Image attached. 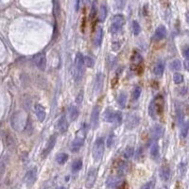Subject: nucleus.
<instances>
[{
	"instance_id": "nucleus-32",
	"label": "nucleus",
	"mask_w": 189,
	"mask_h": 189,
	"mask_svg": "<svg viewBox=\"0 0 189 189\" xmlns=\"http://www.w3.org/2000/svg\"><path fill=\"white\" fill-rule=\"evenodd\" d=\"M118 178H116V177H109L107 181H106V184H107V186L110 187V188H114L115 187L117 184H118Z\"/></svg>"
},
{
	"instance_id": "nucleus-12",
	"label": "nucleus",
	"mask_w": 189,
	"mask_h": 189,
	"mask_svg": "<svg viewBox=\"0 0 189 189\" xmlns=\"http://www.w3.org/2000/svg\"><path fill=\"white\" fill-rule=\"evenodd\" d=\"M56 140H57V135H56V134H53V135H51V136H50V138H49L48 141H47V146H45L44 149L43 151V153H42L43 158H45V157H47V156L51 152V151H52V149H53V148L55 147Z\"/></svg>"
},
{
	"instance_id": "nucleus-28",
	"label": "nucleus",
	"mask_w": 189,
	"mask_h": 189,
	"mask_svg": "<svg viewBox=\"0 0 189 189\" xmlns=\"http://www.w3.org/2000/svg\"><path fill=\"white\" fill-rule=\"evenodd\" d=\"M107 6L105 4H102L99 8V21L103 22L107 17Z\"/></svg>"
},
{
	"instance_id": "nucleus-14",
	"label": "nucleus",
	"mask_w": 189,
	"mask_h": 189,
	"mask_svg": "<svg viewBox=\"0 0 189 189\" xmlns=\"http://www.w3.org/2000/svg\"><path fill=\"white\" fill-rule=\"evenodd\" d=\"M165 133V129L161 125H155L151 129V136L153 140H158L160 139Z\"/></svg>"
},
{
	"instance_id": "nucleus-35",
	"label": "nucleus",
	"mask_w": 189,
	"mask_h": 189,
	"mask_svg": "<svg viewBox=\"0 0 189 189\" xmlns=\"http://www.w3.org/2000/svg\"><path fill=\"white\" fill-rule=\"evenodd\" d=\"M169 67H170V69L172 71H178L181 67V63L179 60H174L170 62V64H169Z\"/></svg>"
},
{
	"instance_id": "nucleus-1",
	"label": "nucleus",
	"mask_w": 189,
	"mask_h": 189,
	"mask_svg": "<svg viewBox=\"0 0 189 189\" xmlns=\"http://www.w3.org/2000/svg\"><path fill=\"white\" fill-rule=\"evenodd\" d=\"M165 108V100L164 97L161 95L156 96L148 106V114L153 119H157L158 116H160L164 113Z\"/></svg>"
},
{
	"instance_id": "nucleus-13",
	"label": "nucleus",
	"mask_w": 189,
	"mask_h": 189,
	"mask_svg": "<svg viewBox=\"0 0 189 189\" xmlns=\"http://www.w3.org/2000/svg\"><path fill=\"white\" fill-rule=\"evenodd\" d=\"M139 122H140L139 116L136 115L135 114H132L128 116L126 121V127L129 130H133L139 125Z\"/></svg>"
},
{
	"instance_id": "nucleus-11",
	"label": "nucleus",
	"mask_w": 189,
	"mask_h": 189,
	"mask_svg": "<svg viewBox=\"0 0 189 189\" xmlns=\"http://www.w3.org/2000/svg\"><path fill=\"white\" fill-rule=\"evenodd\" d=\"M141 64H143V57L139 52L134 51L131 57V68L136 70Z\"/></svg>"
},
{
	"instance_id": "nucleus-31",
	"label": "nucleus",
	"mask_w": 189,
	"mask_h": 189,
	"mask_svg": "<svg viewBox=\"0 0 189 189\" xmlns=\"http://www.w3.org/2000/svg\"><path fill=\"white\" fill-rule=\"evenodd\" d=\"M114 111L111 110V109H107L103 114V120L111 123L112 118H113V115H114Z\"/></svg>"
},
{
	"instance_id": "nucleus-10",
	"label": "nucleus",
	"mask_w": 189,
	"mask_h": 189,
	"mask_svg": "<svg viewBox=\"0 0 189 189\" xmlns=\"http://www.w3.org/2000/svg\"><path fill=\"white\" fill-rule=\"evenodd\" d=\"M36 179H37V168L32 167L28 171L27 175H26V184L29 187L32 186L35 184Z\"/></svg>"
},
{
	"instance_id": "nucleus-25",
	"label": "nucleus",
	"mask_w": 189,
	"mask_h": 189,
	"mask_svg": "<svg viewBox=\"0 0 189 189\" xmlns=\"http://www.w3.org/2000/svg\"><path fill=\"white\" fill-rule=\"evenodd\" d=\"M127 170H128V165H127V163L123 162V161H119L118 164L116 165L117 174H118L119 176L125 175L127 173Z\"/></svg>"
},
{
	"instance_id": "nucleus-37",
	"label": "nucleus",
	"mask_w": 189,
	"mask_h": 189,
	"mask_svg": "<svg viewBox=\"0 0 189 189\" xmlns=\"http://www.w3.org/2000/svg\"><path fill=\"white\" fill-rule=\"evenodd\" d=\"M84 64L86 66V67L88 68H92L95 66V61L92 57L90 56H85L84 57Z\"/></svg>"
},
{
	"instance_id": "nucleus-18",
	"label": "nucleus",
	"mask_w": 189,
	"mask_h": 189,
	"mask_svg": "<svg viewBox=\"0 0 189 189\" xmlns=\"http://www.w3.org/2000/svg\"><path fill=\"white\" fill-rule=\"evenodd\" d=\"M102 40H103V29H102V28L99 27L96 29V30L95 32V35H94V44L97 47H100Z\"/></svg>"
},
{
	"instance_id": "nucleus-44",
	"label": "nucleus",
	"mask_w": 189,
	"mask_h": 189,
	"mask_svg": "<svg viewBox=\"0 0 189 189\" xmlns=\"http://www.w3.org/2000/svg\"><path fill=\"white\" fill-rule=\"evenodd\" d=\"M184 56L185 57L186 60H189V47H186L184 50Z\"/></svg>"
},
{
	"instance_id": "nucleus-4",
	"label": "nucleus",
	"mask_w": 189,
	"mask_h": 189,
	"mask_svg": "<svg viewBox=\"0 0 189 189\" xmlns=\"http://www.w3.org/2000/svg\"><path fill=\"white\" fill-rule=\"evenodd\" d=\"M104 148H105V144H104L103 138H97L95 142L93 147V158L96 162H99L102 159V156L104 153Z\"/></svg>"
},
{
	"instance_id": "nucleus-6",
	"label": "nucleus",
	"mask_w": 189,
	"mask_h": 189,
	"mask_svg": "<svg viewBox=\"0 0 189 189\" xmlns=\"http://www.w3.org/2000/svg\"><path fill=\"white\" fill-rule=\"evenodd\" d=\"M97 178V168L92 167L89 169V171L86 176L85 180V187L87 189H92L96 184V181Z\"/></svg>"
},
{
	"instance_id": "nucleus-20",
	"label": "nucleus",
	"mask_w": 189,
	"mask_h": 189,
	"mask_svg": "<svg viewBox=\"0 0 189 189\" xmlns=\"http://www.w3.org/2000/svg\"><path fill=\"white\" fill-rule=\"evenodd\" d=\"M160 177L164 181H168L169 178H170V168H169V166L167 165H164V166H161Z\"/></svg>"
},
{
	"instance_id": "nucleus-15",
	"label": "nucleus",
	"mask_w": 189,
	"mask_h": 189,
	"mask_svg": "<svg viewBox=\"0 0 189 189\" xmlns=\"http://www.w3.org/2000/svg\"><path fill=\"white\" fill-rule=\"evenodd\" d=\"M83 144H84V136L78 135L77 137L73 140L72 144H71V151L74 152V153L78 152L82 148Z\"/></svg>"
},
{
	"instance_id": "nucleus-39",
	"label": "nucleus",
	"mask_w": 189,
	"mask_h": 189,
	"mask_svg": "<svg viewBox=\"0 0 189 189\" xmlns=\"http://www.w3.org/2000/svg\"><path fill=\"white\" fill-rule=\"evenodd\" d=\"M173 81L176 84L181 83L182 81H184V76H182L181 74H180V73H175L173 75Z\"/></svg>"
},
{
	"instance_id": "nucleus-8",
	"label": "nucleus",
	"mask_w": 189,
	"mask_h": 189,
	"mask_svg": "<svg viewBox=\"0 0 189 189\" xmlns=\"http://www.w3.org/2000/svg\"><path fill=\"white\" fill-rule=\"evenodd\" d=\"M99 114H100V106L96 105L93 107L92 113H91V125L93 129L96 130L99 126Z\"/></svg>"
},
{
	"instance_id": "nucleus-2",
	"label": "nucleus",
	"mask_w": 189,
	"mask_h": 189,
	"mask_svg": "<svg viewBox=\"0 0 189 189\" xmlns=\"http://www.w3.org/2000/svg\"><path fill=\"white\" fill-rule=\"evenodd\" d=\"M84 57L81 53L78 52L76 58H75V62H74V67H73V77L76 82H80L82 80L83 73H84Z\"/></svg>"
},
{
	"instance_id": "nucleus-30",
	"label": "nucleus",
	"mask_w": 189,
	"mask_h": 189,
	"mask_svg": "<svg viewBox=\"0 0 189 189\" xmlns=\"http://www.w3.org/2000/svg\"><path fill=\"white\" fill-rule=\"evenodd\" d=\"M188 132H189V121H185L184 123H182L181 128V137L182 138L186 137Z\"/></svg>"
},
{
	"instance_id": "nucleus-33",
	"label": "nucleus",
	"mask_w": 189,
	"mask_h": 189,
	"mask_svg": "<svg viewBox=\"0 0 189 189\" xmlns=\"http://www.w3.org/2000/svg\"><path fill=\"white\" fill-rule=\"evenodd\" d=\"M141 93H142V89L141 87L139 86H136L134 87V89L133 90V93H132V97H133V100H137L140 96H141Z\"/></svg>"
},
{
	"instance_id": "nucleus-26",
	"label": "nucleus",
	"mask_w": 189,
	"mask_h": 189,
	"mask_svg": "<svg viewBox=\"0 0 189 189\" xmlns=\"http://www.w3.org/2000/svg\"><path fill=\"white\" fill-rule=\"evenodd\" d=\"M111 123L114 124L115 127H118L120 124L122 123V114L120 112H118V111H114Z\"/></svg>"
},
{
	"instance_id": "nucleus-27",
	"label": "nucleus",
	"mask_w": 189,
	"mask_h": 189,
	"mask_svg": "<svg viewBox=\"0 0 189 189\" xmlns=\"http://www.w3.org/2000/svg\"><path fill=\"white\" fill-rule=\"evenodd\" d=\"M116 101L118 103V105L121 108H124L126 106V103H127V94L125 92H122L119 94V96H117Z\"/></svg>"
},
{
	"instance_id": "nucleus-47",
	"label": "nucleus",
	"mask_w": 189,
	"mask_h": 189,
	"mask_svg": "<svg viewBox=\"0 0 189 189\" xmlns=\"http://www.w3.org/2000/svg\"><path fill=\"white\" fill-rule=\"evenodd\" d=\"M80 1H81V0H77V3H76V11H79V9H80Z\"/></svg>"
},
{
	"instance_id": "nucleus-43",
	"label": "nucleus",
	"mask_w": 189,
	"mask_h": 189,
	"mask_svg": "<svg viewBox=\"0 0 189 189\" xmlns=\"http://www.w3.org/2000/svg\"><path fill=\"white\" fill-rule=\"evenodd\" d=\"M142 155H143V153H142V148H140L137 151H136V156H135V159H137V160H139L141 157H142Z\"/></svg>"
},
{
	"instance_id": "nucleus-38",
	"label": "nucleus",
	"mask_w": 189,
	"mask_h": 189,
	"mask_svg": "<svg viewBox=\"0 0 189 189\" xmlns=\"http://www.w3.org/2000/svg\"><path fill=\"white\" fill-rule=\"evenodd\" d=\"M132 28H133V34L135 36H137L139 35L140 33V31H141V28H140V25L137 21H133V25H132Z\"/></svg>"
},
{
	"instance_id": "nucleus-23",
	"label": "nucleus",
	"mask_w": 189,
	"mask_h": 189,
	"mask_svg": "<svg viewBox=\"0 0 189 189\" xmlns=\"http://www.w3.org/2000/svg\"><path fill=\"white\" fill-rule=\"evenodd\" d=\"M79 114H80L79 109L74 105L70 106V108L68 110V117H69L70 121H75L78 117H79Z\"/></svg>"
},
{
	"instance_id": "nucleus-24",
	"label": "nucleus",
	"mask_w": 189,
	"mask_h": 189,
	"mask_svg": "<svg viewBox=\"0 0 189 189\" xmlns=\"http://www.w3.org/2000/svg\"><path fill=\"white\" fill-rule=\"evenodd\" d=\"M165 70V63L163 61H158L153 68V73L156 76H162Z\"/></svg>"
},
{
	"instance_id": "nucleus-40",
	"label": "nucleus",
	"mask_w": 189,
	"mask_h": 189,
	"mask_svg": "<svg viewBox=\"0 0 189 189\" xmlns=\"http://www.w3.org/2000/svg\"><path fill=\"white\" fill-rule=\"evenodd\" d=\"M114 133H111V134L108 136V139H107V141H106V145H107V147H108L109 148L113 146V144H114Z\"/></svg>"
},
{
	"instance_id": "nucleus-9",
	"label": "nucleus",
	"mask_w": 189,
	"mask_h": 189,
	"mask_svg": "<svg viewBox=\"0 0 189 189\" xmlns=\"http://www.w3.org/2000/svg\"><path fill=\"white\" fill-rule=\"evenodd\" d=\"M3 140H4L5 146L7 147L8 149H10V151H14V149L15 148L16 143H15V140L14 138V136L11 135V133H9V132L5 133L3 134Z\"/></svg>"
},
{
	"instance_id": "nucleus-5",
	"label": "nucleus",
	"mask_w": 189,
	"mask_h": 189,
	"mask_svg": "<svg viewBox=\"0 0 189 189\" xmlns=\"http://www.w3.org/2000/svg\"><path fill=\"white\" fill-rule=\"evenodd\" d=\"M125 24V17H124L122 14H116L114 16L112 24H111V28H110V31L112 34H116L121 30L122 27Z\"/></svg>"
},
{
	"instance_id": "nucleus-41",
	"label": "nucleus",
	"mask_w": 189,
	"mask_h": 189,
	"mask_svg": "<svg viewBox=\"0 0 189 189\" xmlns=\"http://www.w3.org/2000/svg\"><path fill=\"white\" fill-rule=\"evenodd\" d=\"M154 184H155L154 181H149L147 182V184H145L144 185H143L141 189H153Z\"/></svg>"
},
{
	"instance_id": "nucleus-22",
	"label": "nucleus",
	"mask_w": 189,
	"mask_h": 189,
	"mask_svg": "<svg viewBox=\"0 0 189 189\" xmlns=\"http://www.w3.org/2000/svg\"><path fill=\"white\" fill-rule=\"evenodd\" d=\"M151 158L153 161H158L160 158V149L158 144H153L151 148Z\"/></svg>"
},
{
	"instance_id": "nucleus-42",
	"label": "nucleus",
	"mask_w": 189,
	"mask_h": 189,
	"mask_svg": "<svg viewBox=\"0 0 189 189\" xmlns=\"http://www.w3.org/2000/svg\"><path fill=\"white\" fill-rule=\"evenodd\" d=\"M126 5V0H116V8L118 10H123Z\"/></svg>"
},
{
	"instance_id": "nucleus-3",
	"label": "nucleus",
	"mask_w": 189,
	"mask_h": 189,
	"mask_svg": "<svg viewBox=\"0 0 189 189\" xmlns=\"http://www.w3.org/2000/svg\"><path fill=\"white\" fill-rule=\"evenodd\" d=\"M28 123L27 114L23 112H18L11 117V126L15 131L21 132L26 128Z\"/></svg>"
},
{
	"instance_id": "nucleus-46",
	"label": "nucleus",
	"mask_w": 189,
	"mask_h": 189,
	"mask_svg": "<svg viewBox=\"0 0 189 189\" xmlns=\"http://www.w3.org/2000/svg\"><path fill=\"white\" fill-rule=\"evenodd\" d=\"M184 68H185V70L189 71V60H186V61L184 62Z\"/></svg>"
},
{
	"instance_id": "nucleus-48",
	"label": "nucleus",
	"mask_w": 189,
	"mask_h": 189,
	"mask_svg": "<svg viewBox=\"0 0 189 189\" xmlns=\"http://www.w3.org/2000/svg\"><path fill=\"white\" fill-rule=\"evenodd\" d=\"M187 22L189 23V14H187Z\"/></svg>"
},
{
	"instance_id": "nucleus-36",
	"label": "nucleus",
	"mask_w": 189,
	"mask_h": 189,
	"mask_svg": "<svg viewBox=\"0 0 189 189\" xmlns=\"http://www.w3.org/2000/svg\"><path fill=\"white\" fill-rule=\"evenodd\" d=\"M133 153H134V149L133 147H127L125 148V151H124V157H125L126 159H130L131 157H133Z\"/></svg>"
},
{
	"instance_id": "nucleus-7",
	"label": "nucleus",
	"mask_w": 189,
	"mask_h": 189,
	"mask_svg": "<svg viewBox=\"0 0 189 189\" xmlns=\"http://www.w3.org/2000/svg\"><path fill=\"white\" fill-rule=\"evenodd\" d=\"M33 62L35 63L36 67L41 70V71H44L45 68H47V56H45L44 53H39L37 55L34 56L33 58Z\"/></svg>"
},
{
	"instance_id": "nucleus-45",
	"label": "nucleus",
	"mask_w": 189,
	"mask_h": 189,
	"mask_svg": "<svg viewBox=\"0 0 189 189\" xmlns=\"http://www.w3.org/2000/svg\"><path fill=\"white\" fill-rule=\"evenodd\" d=\"M82 95H83V92H82V91H81V92H80V94L78 95V99H77V101L79 102V103H81V100H82V96H83Z\"/></svg>"
},
{
	"instance_id": "nucleus-21",
	"label": "nucleus",
	"mask_w": 189,
	"mask_h": 189,
	"mask_svg": "<svg viewBox=\"0 0 189 189\" xmlns=\"http://www.w3.org/2000/svg\"><path fill=\"white\" fill-rule=\"evenodd\" d=\"M103 81H104V76L101 72H99L96 75V81H95V91L96 93H99L101 90L102 86H103Z\"/></svg>"
},
{
	"instance_id": "nucleus-49",
	"label": "nucleus",
	"mask_w": 189,
	"mask_h": 189,
	"mask_svg": "<svg viewBox=\"0 0 189 189\" xmlns=\"http://www.w3.org/2000/svg\"><path fill=\"white\" fill-rule=\"evenodd\" d=\"M60 189H66V188H64V187H61Z\"/></svg>"
},
{
	"instance_id": "nucleus-16",
	"label": "nucleus",
	"mask_w": 189,
	"mask_h": 189,
	"mask_svg": "<svg viewBox=\"0 0 189 189\" xmlns=\"http://www.w3.org/2000/svg\"><path fill=\"white\" fill-rule=\"evenodd\" d=\"M34 112L37 116L38 120L40 122H43L45 119V116H47V113H45V108L42 106L41 104L36 103L34 105Z\"/></svg>"
},
{
	"instance_id": "nucleus-19",
	"label": "nucleus",
	"mask_w": 189,
	"mask_h": 189,
	"mask_svg": "<svg viewBox=\"0 0 189 189\" xmlns=\"http://www.w3.org/2000/svg\"><path fill=\"white\" fill-rule=\"evenodd\" d=\"M58 131L60 132L61 133H66L67 130H68V121L67 119L66 118V116H62L60 120H59L58 122Z\"/></svg>"
},
{
	"instance_id": "nucleus-29",
	"label": "nucleus",
	"mask_w": 189,
	"mask_h": 189,
	"mask_svg": "<svg viewBox=\"0 0 189 189\" xmlns=\"http://www.w3.org/2000/svg\"><path fill=\"white\" fill-rule=\"evenodd\" d=\"M68 160V155L66 153H59L56 156V162L59 165H64Z\"/></svg>"
},
{
	"instance_id": "nucleus-17",
	"label": "nucleus",
	"mask_w": 189,
	"mask_h": 189,
	"mask_svg": "<svg viewBox=\"0 0 189 189\" xmlns=\"http://www.w3.org/2000/svg\"><path fill=\"white\" fill-rule=\"evenodd\" d=\"M166 37V29L165 26L160 25L158 26V28L156 29L154 32V36H153V40L154 41H161L163 39H165Z\"/></svg>"
},
{
	"instance_id": "nucleus-34",
	"label": "nucleus",
	"mask_w": 189,
	"mask_h": 189,
	"mask_svg": "<svg viewBox=\"0 0 189 189\" xmlns=\"http://www.w3.org/2000/svg\"><path fill=\"white\" fill-rule=\"evenodd\" d=\"M82 167V161L81 160H76L73 162V164H72V171L75 173V172H78V171H80Z\"/></svg>"
}]
</instances>
